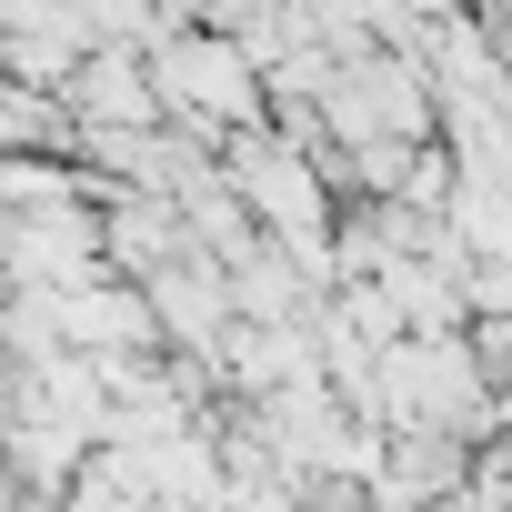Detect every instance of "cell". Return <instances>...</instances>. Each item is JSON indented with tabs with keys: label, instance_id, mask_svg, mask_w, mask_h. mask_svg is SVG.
I'll use <instances>...</instances> for the list:
<instances>
[{
	"label": "cell",
	"instance_id": "obj_1",
	"mask_svg": "<svg viewBox=\"0 0 512 512\" xmlns=\"http://www.w3.org/2000/svg\"><path fill=\"white\" fill-rule=\"evenodd\" d=\"M151 81H161V101H171V121L191 131V141H221V131H262V61L241 51V31H201V21H181V31H161L151 41Z\"/></svg>",
	"mask_w": 512,
	"mask_h": 512
},
{
	"label": "cell",
	"instance_id": "obj_2",
	"mask_svg": "<svg viewBox=\"0 0 512 512\" xmlns=\"http://www.w3.org/2000/svg\"><path fill=\"white\" fill-rule=\"evenodd\" d=\"M61 101H71L81 131H161V121H171V101H161V81H151V51H91V61L61 81Z\"/></svg>",
	"mask_w": 512,
	"mask_h": 512
},
{
	"label": "cell",
	"instance_id": "obj_3",
	"mask_svg": "<svg viewBox=\"0 0 512 512\" xmlns=\"http://www.w3.org/2000/svg\"><path fill=\"white\" fill-rule=\"evenodd\" d=\"M282 0H211V31H251V21H272Z\"/></svg>",
	"mask_w": 512,
	"mask_h": 512
}]
</instances>
